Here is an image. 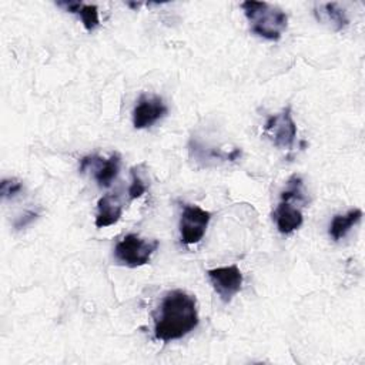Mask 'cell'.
Returning <instances> with one entry per match:
<instances>
[{"instance_id":"cell-1","label":"cell","mask_w":365,"mask_h":365,"mask_svg":"<svg viewBox=\"0 0 365 365\" xmlns=\"http://www.w3.org/2000/svg\"><path fill=\"white\" fill-rule=\"evenodd\" d=\"M198 322L195 297L182 289H173L164 295L154 318V336L163 342L181 339L194 331Z\"/></svg>"},{"instance_id":"cell-2","label":"cell","mask_w":365,"mask_h":365,"mask_svg":"<svg viewBox=\"0 0 365 365\" xmlns=\"http://www.w3.org/2000/svg\"><path fill=\"white\" fill-rule=\"evenodd\" d=\"M241 9L250 23L254 34L269 40L278 41L288 27V16L279 7L267 1H242Z\"/></svg>"},{"instance_id":"cell-3","label":"cell","mask_w":365,"mask_h":365,"mask_svg":"<svg viewBox=\"0 0 365 365\" xmlns=\"http://www.w3.org/2000/svg\"><path fill=\"white\" fill-rule=\"evenodd\" d=\"M158 248L157 240H144L137 234H127L114 248V257L118 264L128 268L145 265L154 251Z\"/></svg>"},{"instance_id":"cell-4","label":"cell","mask_w":365,"mask_h":365,"mask_svg":"<svg viewBox=\"0 0 365 365\" xmlns=\"http://www.w3.org/2000/svg\"><path fill=\"white\" fill-rule=\"evenodd\" d=\"M264 134L278 148L289 150L297 138V124L292 118L291 107H285L278 114L269 115L264 124Z\"/></svg>"},{"instance_id":"cell-5","label":"cell","mask_w":365,"mask_h":365,"mask_svg":"<svg viewBox=\"0 0 365 365\" xmlns=\"http://www.w3.org/2000/svg\"><path fill=\"white\" fill-rule=\"evenodd\" d=\"M211 212L194 204H184L180 218V235L185 245L197 244L205 235Z\"/></svg>"},{"instance_id":"cell-6","label":"cell","mask_w":365,"mask_h":365,"mask_svg":"<svg viewBox=\"0 0 365 365\" xmlns=\"http://www.w3.org/2000/svg\"><path fill=\"white\" fill-rule=\"evenodd\" d=\"M207 277L218 295V298L224 304H230L232 298L240 292L242 285V272L240 271L238 265H228V267H218L207 271Z\"/></svg>"},{"instance_id":"cell-7","label":"cell","mask_w":365,"mask_h":365,"mask_svg":"<svg viewBox=\"0 0 365 365\" xmlns=\"http://www.w3.org/2000/svg\"><path fill=\"white\" fill-rule=\"evenodd\" d=\"M168 108L164 100L155 94H141L133 110V125L137 130L148 128L165 117Z\"/></svg>"},{"instance_id":"cell-8","label":"cell","mask_w":365,"mask_h":365,"mask_svg":"<svg viewBox=\"0 0 365 365\" xmlns=\"http://www.w3.org/2000/svg\"><path fill=\"white\" fill-rule=\"evenodd\" d=\"M121 157L118 153H113L107 160L98 155H87L80 160V171L84 173L88 167H94V178L98 187H110L120 171Z\"/></svg>"},{"instance_id":"cell-9","label":"cell","mask_w":365,"mask_h":365,"mask_svg":"<svg viewBox=\"0 0 365 365\" xmlns=\"http://www.w3.org/2000/svg\"><path fill=\"white\" fill-rule=\"evenodd\" d=\"M272 217L277 224V230L281 234H291L295 230H298L302 222L304 217L299 208L294 207L291 201H282L277 205V208L272 212Z\"/></svg>"},{"instance_id":"cell-10","label":"cell","mask_w":365,"mask_h":365,"mask_svg":"<svg viewBox=\"0 0 365 365\" xmlns=\"http://www.w3.org/2000/svg\"><path fill=\"white\" fill-rule=\"evenodd\" d=\"M123 214V204L117 195L106 194L97 201V214H96V227L106 228L115 224Z\"/></svg>"},{"instance_id":"cell-11","label":"cell","mask_w":365,"mask_h":365,"mask_svg":"<svg viewBox=\"0 0 365 365\" xmlns=\"http://www.w3.org/2000/svg\"><path fill=\"white\" fill-rule=\"evenodd\" d=\"M314 13L318 21H321L322 24H327L334 31L344 30L349 23V19L346 17L345 10L335 1L317 4Z\"/></svg>"},{"instance_id":"cell-12","label":"cell","mask_w":365,"mask_h":365,"mask_svg":"<svg viewBox=\"0 0 365 365\" xmlns=\"http://www.w3.org/2000/svg\"><path fill=\"white\" fill-rule=\"evenodd\" d=\"M56 4L68 13L78 14L81 19V23L87 31H93L94 29H97L100 26L98 9L96 4H84L81 1H73V0L57 1Z\"/></svg>"},{"instance_id":"cell-13","label":"cell","mask_w":365,"mask_h":365,"mask_svg":"<svg viewBox=\"0 0 365 365\" xmlns=\"http://www.w3.org/2000/svg\"><path fill=\"white\" fill-rule=\"evenodd\" d=\"M362 218V210L361 208H352L346 214H338L332 218L329 224L328 234L334 241L342 240L349 230L356 225Z\"/></svg>"},{"instance_id":"cell-14","label":"cell","mask_w":365,"mask_h":365,"mask_svg":"<svg viewBox=\"0 0 365 365\" xmlns=\"http://www.w3.org/2000/svg\"><path fill=\"white\" fill-rule=\"evenodd\" d=\"M287 185H288V188L281 192L282 201H291V200H297V201H302V202L307 201L304 191H302V178L299 175H292L287 181Z\"/></svg>"},{"instance_id":"cell-15","label":"cell","mask_w":365,"mask_h":365,"mask_svg":"<svg viewBox=\"0 0 365 365\" xmlns=\"http://www.w3.org/2000/svg\"><path fill=\"white\" fill-rule=\"evenodd\" d=\"M138 170H140V165L131 168V184H130V188H128L130 200L140 198L147 191V185H145L144 180L141 178Z\"/></svg>"},{"instance_id":"cell-16","label":"cell","mask_w":365,"mask_h":365,"mask_svg":"<svg viewBox=\"0 0 365 365\" xmlns=\"http://www.w3.org/2000/svg\"><path fill=\"white\" fill-rule=\"evenodd\" d=\"M23 190V184L17 178H3L0 182V195L3 200L13 198Z\"/></svg>"},{"instance_id":"cell-17","label":"cell","mask_w":365,"mask_h":365,"mask_svg":"<svg viewBox=\"0 0 365 365\" xmlns=\"http://www.w3.org/2000/svg\"><path fill=\"white\" fill-rule=\"evenodd\" d=\"M36 218H37V212L29 211V212H26L24 215H21V217H19V218L16 220L14 228H16V230H21V228H24L26 225H29L30 222H33Z\"/></svg>"},{"instance_id":"cell-18","label":"cell","mask_w":365,"mask_h":365,"mask_svg":"<svg viewBox=\"0 0 365 365\" xmlns=\"http://www.w3.org/2000/svg\"><path fill=\"white\" fill-rule=\"evenodd\" d=\"M127 6L133 7V9H138L140 7V3H127Z\"/></svg>"}]
</instances>
